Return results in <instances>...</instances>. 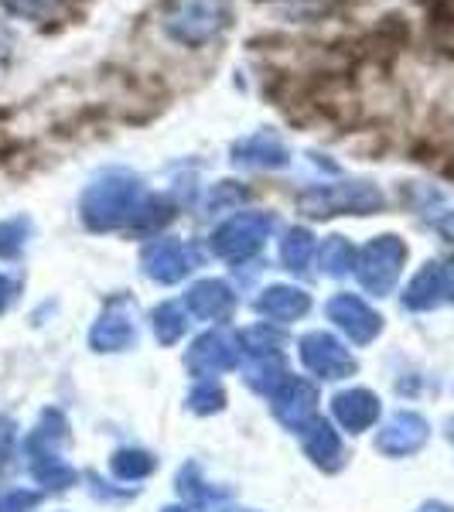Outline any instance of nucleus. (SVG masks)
Here are the masks:
<instances>
[{
  "mask_svg": "<svg viewBox=\"0 0 454 512\" xmlns=\"http://www.w3.org/2000/svg\"><path fill=\"white\" fill-rule=\"evenodd\" d=\"M325 315L352 345H369L379 332H383L379 311L369 301H362L359 294H349V291L335 294L332 301L325 304Z\"/></svg>",
  "mask_w": 454,
  "mask_h": 512,
  "instance_id": "9",
  "label": "nucleus"
},
{
  "mask_svg": "<svg viewBox=\"0 0 454 512\" xmlns=\"http://www.w3.org/2000/svg\"><path fill=\"white\" fill-rule=\"evenodd\" d=\"M243 198H246V188H239L236 181H219V185L209 192V202H205V209H209V212H226V209H236V205H243Z\"/></svg>",
  "mask_w": 454,
  "mask_h": 512,
  "instance_id": "28",
  "label": "nucleus"
},
{
  "mask_svg": "<svg viewBox=\"0 0 454 512\" xmlns=\"http://www.w3.org/2000/svg\"><path fill=\"white\" fill-rule=\"evenodd\" d=\"M188 318L195 321H209V325H219V321H229L236 311V291L226 284V280H198V284L188 287V294L181 297Z\"/></svg>",
  "mask_w": 454,
  "mask_h": 512,
  "instance_id": "12",
  "label": "nucleus"
},
{
  "mask_svg": "<svg viewBox=\"0 0 454 512\" xmlns=\"http://www.w3.org/2000/svg\"><path fill=\"white\" fill-rule=\"evenodd\" d=\"M164 35L185 48H202L226 35L233 24V0H171L164 11Z\"/></svg>",
  "mask_w": 454,
  "mask_h": 512,
  "instance_id": "2",
  "label": "nucleus"
},
{
  "mask_svg": "<svg viewBox=\"0 0 454 512\" xmlns=\"http://www.w3.org/2000/svg\"><path fill=\"white\" fill-rule=\"evenodd\" d=\"M31 233H35V226H31L28 216H14L0 222V260H18L24 246H28Z\"/></svg>",
  "mask_w": 454,
  "mask_h": 512,
  "instance_id": "25",
  "label": "nucleus"
},
{
  "mask_svg": "<svg viewBox=\"0 0 454 512\" xmlns=\"http://www.w3.org/2000/svg\"><path fill=\"white\" fill-rule=\"evenodd\" d=\"M161 512H188V506H168V509H161Z\"/></svg>",
  "mask_w": 454,
  "mask_h": 512,
  "instance_id": "34",
  "label": "nucleus"
},
{
  "mask_svg": "<svg viewBox=\"0 0 454 512\" xmlns=\"http://www.w3.org/2000/svg\"><path fill=\"white\" fill-rule=\"evenodd\" d=\"M178 492H181V499L188 502V509H205V506H216V502L229 499L226 489H216L212 482H205L202 468H198L195 461H188L178 472Z\"/></svg>",
  "mask_w": 454,
  "mask_h": 512,
  "instance_id": "19",
  "label": "nucleus"
},
{
  "mask_svg": "<svg viewBox=\"0 0 454 512\" xmlns=\"http://www.w3.org/2000/svg\"><path fill=\"white\" fill-rule=\"evenodd\" d=\"M239 355L243 352L236 349V342L226 332H205L202 338H195L192 349L185 352V366H188V373L202 383V379H216L222 373H229V369H236Z\"/></svg>",
  "mask_w": 454,
  "mask_h": 512,
  "instance_id": "11",
  "label": "nucleus"
},
{
  "mask_svg": "<svg viewBox=\"0 0 454 512\" xmlns=\"http://www.w3.org/2000/svg\"><path fill=\"white\" fill-rule=\"evenodd\" d=\"M253 308H257V315L263 321H270V325H291V321L304 318L311 311V294L294 284H274V287H267V291H260Z\"/></svg>",
  "mask_w": 454,
  "mask_h": 512,
  "instance_id": "16",
  "label": "nucleus"
},
{
  "mask_svg": "<svg viewBox=\"0 0 454 512\" xmlns=\"http://www.w3.org/2000/svg\"><path fill=\"white\" fill-rule=\"evenodd\" d=\"M144 198H147L144 181H140L134 171L110 168L82 188L79 216L93 233H113V229H123L134 222Z\"/></svg>",
  "mask_w": 454,
  "mask_h": 512,
  "instance_id": "1",
  "label": "nucleus"
},
{
  "mask_svg": "<svg viewBox=\"0 0 454 512\" xmlns=\"http://www.w3.org/2000/svg\"><path fill=\"white\" fill-rule=\"evenodd\" d=\"M297 355H301V366L308 369L315 379H349L359 369L356 355L345 349V342H338L328 332H308L297 342Z\"/></svg>",
  "mask_w": 454,
  "mask_h": 512,
  "instance_id": "7",
  "label": "nucleus"
},
{
  "mask_svg": "<svg viewBox=\"0 0 454 512\" xmlns=\"http://www.w3.org/2000/svg\"><path fill=\"white\" fill-rule=\"evenodd\" d=\"M11 441H14V424L7 417H0V458L11 448Z\"/></svg>",
  "mask_w": 454,
  "mask_h": 512,
  "instance_id": "32",
  "label": "nucleus"
},
{
  "mask_svg": "<svg viewBox=\"0 0 454 512\" xmlns=\"http://www.w3.org/2000/svg\"><path fill=\"white\" fill-rule=\"evenodd\" d=\"M233 164L250 171H284L291 164V151H287V144L277 134L257 130V134L233 144Z\"/></svg>",
  "mask_w": 454,
  "mask_h": 512,
  "instance_id": "15",
  "label": "nucleus"
},
{
  "mask_svg": "<svg viewBox=\"0 0 454 512\" xmlns=\"http://www.w3.org/2000/svg\"><path fill=\"white\" fill-rule=\"evenodd\" d=\"M338 0H280V7H284L287 14H297V18H321V14H328Z\"/></svg>",
  "mask_w": 454,
  "mask_h": 512,
  "instance_id": "30",
  "label": "nucleus"
},
{
  "mask_svg": "<svg viewBox=\"0 0 454 512\" xmlns=\"http://www.w3.org/2000/svg\"><path fill=\"white\" fill-rule=\"evenodd\" d=\"M277 229V219L270 212L250 209V212H236L229 216L222 226L212 233V253L226 263H246L250 256H257L263 250L270 236Z\"/></svg>",
  "mask_w": 454,
  "mask_h": 512,
  "instance_id": "4",
  "label": "nucleus"
},
{
  "mask_svg": "<svg viewBox=\"0 0 454 512\" xmlns=\"http://www.w3.org/2000/svg\"><path fill=\"white\" fill-rule=\"evenodd\" d=\"M151 325H154V335H158L161 345H175V342L185 338L192 318H188V311H185V304H181V301H164V304L154 308Z\"/></svg>",
  "mask_w": 454,
  "mask_h": 512,
  "instance_id": "22",
  "label": "nucleus"
},
{
  "mask_svg": "<svg viewBox=\"0 0 454 512\" xmlns=\"http://www.w3.org/2000/svg\"><path fill=\"white\" fill-rule=\"evenodd\" d=\"M229 512H253V509H229Z\"/></svg>",
  "mask_w": 454,
  "mask_h": 512,
  "instance_id": "36",
  "label": "nucleus"
},
{
  "mask_svg": "<svg viewBox=\"0 0 454 512\" xmlns=\"http://www.w3.org/2000/svg\"><path fill=\"white\" fill-rule=\"evenodd\" d=\"M226 407V390L216 383V379H202V383H195V390L188 393V410L192 414H219V410Z\"/></svg>",
  "mask_w": 454,
  "mask_h": 512,
  "instance_id": "26",
  "label": "nucleus"
},
{
  "mask_svg": "<svg viewBox=\"0 0 454 512\" xmlns=\"http://www.w3.org/2000/svg\"><path fill=\"white\" fill-rule=\"evenodd\" d=\"M28 465H31L35 482L52 492H65V489H72V485H79V472L65 458H59V454H41V458H31Z\"/></svg>",
  "mask_w": 454,
  "mask_h": 512,
  "instance_id": "21",
  "label": "nucleus"
},
{
  "mask_svg": "<svg viewBox=\"0 0 454 512\" xmlns=\"http://www.w3.org/2000/svg\"><path fill=\"white\" fill-rule=\"evenodd\" d=\"M407 267V243L396 233H383L369 239L356 256V277L369 294H390Z\"/></svg>",
  "mask_w": 454,
  "mask_h": 512,
  "instance_id": "5",
  "label": "nucleus"
},
{
  "mask_svg": "<svg viewBox=\"0 0 454 512\" xmlns=\"http://www.w3.org/2000/svg\"><path fill=\"white\" fill-rule=\"evenodd\" d=\"M451 280H454L451 260H427L424 267L414 274V280L407 284V291H403V308H407V311H431V308H437V304L448 297Z\"/></svg>",
  "mask_w": 454,
  "mask_h": 512,
  "instance_id": "14",
  "label": "nucleus"
},
{
  "mask_svg": "<svg viewBox=\"0 0 454 512\" xmlns=\"http://www.w3.org/2000/svg\"><path fill=\"white\" fill-rule=\"evenodd\" d=\"M93 352H127L137 345V301L127 294H113L103 304L89 332Z\"/></svg>",
  "mask_w": 454,
  "mask_h": 512,
  "instance_id": "6",
  "label": "nucleus"
},
{
  "mask_svg": "<svg viewBox=\"0 0 454 512\" xmlns=\"http://www.w3.org/2000/svg\"><path fill=\"white\" fill-rule=\"evenodd\" d=\"M448 297H451V301H454V280H451V291H448Z\"/></svg>",
  "mask_w": 454,
  "mask_h": 512,
  "instance_id": "35",
  "label": "nucleus"
},
{
  "mask_svg": "<svg viewBox=\"0 0 454 512\" xmlns=\"http://www.w3.org/2000/svg\"><path fill=\"white\" fill-rule=\"evenodd\" d=\"M304 454L311 458V465H318L321 472H338L345 461V448H342V437L325 417H318L308 431L301 434Z\"/></svg>",
  "mask_w": 454,
  "mask_h": 512,
  "instance_id": "18",
  "label": "nucleus"
},
{
  "mask_svg": "<svg viewBox=\"0 0 454 512\" xmlns=\"http://www.w3.org/2000/svg\"><path fill=\"white\" fill-rule=\"evenodd\" d=\"M7 14L14 18H24V21H45L52 14H59L69 0H0Z\"/></svg>",
  "mask_w": 454,
  "mask_h": 512,
  "instance_id": "27",
  "label": "nucleus"
},
{
  "mask_svg": "<svg viewBox=\"0 0 454 512\" xmlns=\"http://www.w3.org/2000/svg\"><path fill=\"white\" fill-rule=\"evenodd\" d=\"M311 260H315V236L304 226H291L284 239H280V263L291 274H308Z\"/></svg>",
  "mask_w": 454,
  "mask_h": 512,
  "instance_id": "20",
  "label": "nucleus"
},
{
  "mask_svg": "<svg viewBox=\"0 0 454 512\" xmlns=\"http://www.w3.org/2000/svg\"><path fill=\"white\" fill-rule=\"evenodd\" d=\"M18 297V280H11L7 274H0V315L11 308V301Z\"/></svg>",
  "mask_w": 454,
  "mask_h": 512,
  "instance_id": "31",
  "label": "nucleus"
},
{
  "mask_svg": "<svg viewBox=\"0 0 454 512\" xmlns=\"http://www.w3.org/2000/svg\"><path fill=\"white\" fill-rule=\"evenodd\" d=\"M297 209L311 219L328 216H376L386 209L383 188L373 181H332V185H311L297 195Z\"/></svg>",
  "mask_w": 454,
  "mask_h": 512,
  "instance_id": "3",
  "label": "nucleus"
},
{
  "mask_svg": "<svg viewBox=\"0 0 454 512\" xmlns=\"http://www.w3.org/2000/svg\"><path fill=\"white\" fill-rule=\"evenodd\" d=\"M41 506L38 489H7L0 492V512H31Z\"/></svg>",
  "mask_w": 454,
  "mask_h": 512,
  "instance_id": "29",
  "label": "nucleus"
},
{
  "mask_svg": "<svg viewBox=\"0 0 454 512\" xmlns=\"http://www.w3.org/2000/svg\"><path fill=\"white\" fill-rule=\"evenodd\" d=\"M427 437H431V424L414 410H400L376 434V451L390 454V458H407V454H417L424 448Z\"/></svg>",
  "mask_w": 454,
  "mask_h": 512,
  "instance_id": "13",
  "label": "nucleus"
},
{
  "mask_svg": "<svg viewBox=\"0 0 454 512\" xmlns=\"http://www.w3.org/2000/svg\"><path fill=\"white\" fill-rule=\"evenodd\" d=\"M140 267L154 284H178L192 274V253L175 236H158L140 250Z\"/></svg>",
  "mask_w": 454,
  "mask_h": 512,
  "instance_id": "10",
  "label": "nucleus"
},
{
  "mask_svg": "<svg viewBox=\"0 0 454 512\" xmlns=\"http://www.w3.org/2000/svg\"><path fill=\"white\" fill-rule=\"evenodd\" d=\"M356 246L349 243L345 236H328L318 250V263L325 277H345L356 270Z\"/></svg>",
  "mask_w": 454,
  "mask_h": 512,
  "instance_id": "23",
  "label": "nucleus"
},
{
  "mask_svg": "<svg viewBox=\"0 0 454 512\" xmlns=\"http://www.w3.org/2000/svg\"><path fill=\"white\" fill-rule=\"evenodd\" d=\"M158 468V458L144 448H120L110 458V472L120 478V482H140V478L154 475Z\"/></svg>",
  "mask_w": 454,
  "mask_h": 512,
  "instance_id": "24",
  "label": "nucleus"
},
{
  "mask_svg": "<svg viewBox=\"0 0 454 512\" xmlns=\"http://www.w3.org/2000/svg\"><path fill=\"white\" fill-rule=\"evenodd\" d=\"M379 414H383V407H379V396L373 390H342L332 400V417L338 420V427L349 434H362L369 431V427L376 424Z\"/></svg>",
  "mask_w": 454,
  "mask_h": 512,
  "instance_id": "17",
  "label": "nucleus"
},
{
  "mask_svg": "<svg viewBox=\"0 0 454 512\" xmlns=\"http://www.w3.org/2000/svg\"><path fill=\"white\" fill-rule=\"evenodd\" d=\"M267 400L274 417L294 434H304L318 420V386L304 376H287Z\"/></svg>",
  "mask_w": 454,
  "mask_h": 512,
  "instance_id": "8",
  "label": "nucleus"
},
{
  "mask_svg": "<svg viewBox=\"0 0 454 512\" xmlns=\"http://www.w3.org/2000/svg\"><path fill=\"white\" fill-rule=\"evenodd\" d=\"M417 512H454V506H448V502H424Z\"/></svg>",
  "mask_w": 454,
  "mask_h": 512,
  "instance_id": "33",
  "label": "nucleus"
}]
</instances>
